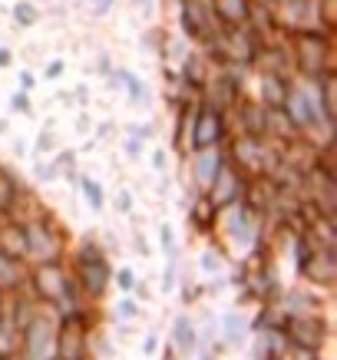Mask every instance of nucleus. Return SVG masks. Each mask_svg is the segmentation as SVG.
<instances>
[{
    "instance_id": "nucleus-16",
    "label": "nucleus",
    "mask_w": 337,
    "mask_h": 360,
    "mask_svg": "<svg viewBox=\"0 0 337 360\" xmlns=\"http://www.w3.org/2000/svg\"><path fill=\"white\" fill-rule=\"evenodd\" d=\"M60 73H63V63H60V60H56V63L50 66V70H46V77H50V79H56V77H60Z\"/></svg>"
},
{
    "instance_id": "nucleus-2",
    "label": "nucleus",
    "mask_w": 337,
    "mask_h": 360,
    "mask_svg": "<svg viewBox=\"0 0 337 360\" xmlns=\"http://www.w3.org/2000/svg\"><path fill=\"white\" fill-rule=\"evenodd\" d=\"M222 132H225L222 110L205 106V110L196 112V120H192V142H196L198 149H212L215 142H222Z\"/></svg>"
},
{
    "instance_id": "nucleus-18",
    "label": "nucleus",
    "mask_w": 337,
    "mask_h": 360,
    "mask_svg": "<svg viewBox=\"0 0 337 360\" xmlns=\"http://www.w3.org/2000/svg\"><path fill=\"white\" fill-rule=\"evenodd\" d=\"M13 106H17V110H30V103H27V96H13Z\"/></svg>"
},
{
    "instance_id": "nucleus-14",
    "label": "nucleus",
    "mask_w": 337,
    "mask_h": 360,
    "mask_svg": "<svg viewBox=\"0 0 337 360\" xmlns=\"http://www.w3.org/2000/svg\"><path fill=\"white\" fill-rule=\"evenodd\" d=\"M89 4H93L96 13H109V7H113V0H89Z\"/></svg>"
},
{
    "instance_id": "nucleus-13",
    "label": "nucleus",
    "mask_w": 337,
    "mask_h": 360,
    "mask_svg": "<svg viewBox=\"0 0 337 360\" xmlns=\"http://www.w3.org/2000/svg\"><path fill=\"white\" fill-rule=\"evenodd\" d=\"M225 324H229V330H225V334H229V340H239L241 338V328H239L241 321H239V317H225Z\"/></svg>"
},
{
    "instance_id": "nucleus-4",
    "label": "nucleus",
    "mask_w": 337,
    "mask_h": 360,
    "mask_svg": "<svg viewBox=\"0 0 337 360\" xmlns=\"http://www.w3.org/2000/svg\"><path fill=\"white\" fill-rule=\"evenodd\" d=\"M212 11H215L222 27H239L248 20L251 0H212Z\"/></svg>"
},
{
    "instance_id": "nucleus-5",
    "label": "nucleus",
    "mask_w": 337,
    "mask_h": 360,
    "mask_svg": "<svg viewBox=\"0 0 337 360\" xmlns=\"http://www.w3.org/2000/svg\"><path fill=\"white\" fill-rule=\"evenodd\" d=\"M83 347H87V338H83V328H80V321H66V328L60 330V357L80 360Z\"/></svg>"
},
{
    "instance_id": "nucleus-9",
    "label": "nucleus",
    "mask_w": 337,
    "mask_h": 360,
    "mask_svg": "<svg viewBox=\"0 0 337 360\" xmlns=\"http://www.w3.org/2000/svg\"><path fill=\"white\" fill-rule=\"evenodd\" d=\"M37 17H40V13H37V7H33V4H27V0H20V4L13 7V20L20 23V27H33V23H37Z\"/></svg>"
},
{
    "instance_id": "nucleus-8",
    "label": "nucleus",
    "mask_w": 337,
    "mask_h": 360,
    "mask_svg": "<svg viewBox=\"0 0 337 360\" xmlns=\"http://www.w3.org/2000/svg\"><path fill=\"white\" fill-rule=\"evenodd\" d=\"M218 155L212 153V149H208V155H202V159H198V179H202V182H212V179H215L218 175Z\"/></svg>"
},
{
    "instance_id": "nucleus-10",
    "label": "nucleus",
    "mask_w": 337,
    "mask_h": 360,
    "mask_svg": "<svg viewBox=\"0 0 337 360\" xmlns=\"http://www.w3.org/2000/svg\"><path fill=\"white\" fill-rule=\"evenodd\" d=\"M175 344L182 350H192V344H196V334H192V324L189 321H175Z\"/></svg>"
},
{
    "instance_id": "nucleus-6",
    "label": "nucleus",
    "mask_w": 337,
    "mask_h": 360,
    "mask_svg": "<svg viewBox=\"0 0 337 360\" xmlns=\"http://www.w3.org/2000/svg\"><path fill=\"white\" fill-rule=\"evenodd\" d=\"M83 284H87L93 295H99L106 288V264H103V258L83 255Z\"/></svg>"
},
{
    "instance_id": "nucleus-7",
    "label": "nucleus",
    "mask_w": 337,
    "mask_h": 360,
    "mask_svg": "<svg viewBox=\"0 0 337 360\" xmlns=\"http://www.w3.org/2000/svg\"><path fill=\"white\" fill-rule=\"evenodd\" d=\"M239 112H241V122L248 126V132H265V126H268V116H265V110H258L255 103H241L239 106Z\"/></svg>"
},
{
    "instance_id": "nucleus-3",
    "label": "nucleus",
    "mask_w": 337,
    "mask_h": 360,
    "mask_svg": "<svg viewBox=\"0 0 337 360\" xmlns=\"http://www.w3.org/2000/svg\"><path fill=\"white\" fill-rule=\"evenodd\" d=\"M37 288H40V295L46 297V301H63L66 291H70V281H66V274L60 271V268H44V271L37 274Z\"/></svg>"
},
{
    "instance_id": "nucleus-11",
    "label": "nucleus",
    "mask_w": 337,
    "mask_h": 360,
    "mask_svg": "<svg viewBox=\"0 0 337 360\" xmlns=\"http://www.w3.org/2000/svg\"><path fill=\"white\" fill-rule=\"evenodd\" d=\"M120 77H122V83H126V89H129V96L136 99V103H142V99H146V86H142V79L136 77V73H129V70H122Z\"/></svg>"
},
{
    "instance_id": "nucleus-1",
    "label": "nucleus",
    "mask_w": 337,
    "mask_h": 360,
    "mask_svg": "<svg viewBox=\"0 0 337 360\" xmlns=\"http://www.w3.org/2000/svg\"><path fill=\"white\" fill-rule=\"evenodd\" d=\"M294 37V63L311 79L334 73L331 70V30H301Z\"/></svg>"
},
{
    "instance_id": "nucleus-19",
    "label": "nucleus",
    "mask_w": 337,
    "mask_h": 360,
    "mask_svg": "<svg viewBox=\"0 0 337 360\" xmlns=\"http://www.w3.org/2000/svg\"><path fill=\"white\" fill-rule=\"evenodd\" d=\"M120 314H136V304H129V301H122V304H120Z\"/></svg>"
},
{
    "instance_id": "nucleus-15",
    "label": "nucleus",
    "mask_w": 337,
    "mask_h": 360,
    "mask_svg": "<svg viewBox=\"0 0 337 360\" xmlns=\"http://www.w3.org/2000/svg\"><path fill=\"white\" fill-rule=\"evenodd\" d=\"M120 284H122V288H132V284H136L132 271H120Z\"/></svg>"
},
{
    "instance_id": "nucleus-12",
    "label": "nucleus",
    "mask_w": 337,
    "mask_h": 360,
    "mask_svg": "<svg viewBox=\"0 0 337 360\" xmlns=\"http://www.w3.org/2000/svg\"><path fill=\"white\" fill-rule=\"evenodd\" d=\"M83 188H87V195H89V202H93V205H103V192H99V188L96 186H93V182H89V179H87V182H83Z\"/></svg>"
},
{
    "instance_id": "nucleus-20",
    "label": "nucleus",
    "mask_w": 337,
    "mask_h": 360,
    "mask_svg": "<svg viewBox=\"0 0 337 360\" xmlns=\"http://www.w3.org/2000/svg\"><path fill=\"white\" fill-rule=\"evenodd\" d=\"M60 360H70V357H60Z\"/></svg>"
},
{
    "instance_id": "nucleus-17",
    "label": "nucleus",
    "mask_w": 337,
    "mask_h": 360,
    "mask_svg": "<svg viewBox=\"0 0 337 360\" xmlns=\"http://www.w3.org/2000/svg\"><path fill=\"white\" fill-rule=\"evenodd\" d=\"M0 66H11V50L7 46H0Z\"/></svg>"
}]
</instances>
